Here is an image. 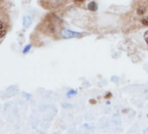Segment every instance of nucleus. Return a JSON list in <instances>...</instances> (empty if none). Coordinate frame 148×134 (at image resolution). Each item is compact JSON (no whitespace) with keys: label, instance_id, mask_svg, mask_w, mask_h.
<instances>
[{"label":"nucleus","instance_id":"obj_7","mask_svg":"<svg viewBox=\"0 0 148 134\" xmlns=\"http://www.w3.org/2000/svg\"><path fill=\"white\" fill-rule=\"evenodd\" d=\"M31 48V45H28V46H26V48H25V51H24V52L25 53V52H27L28 51H29V49Z\"/></svg>","mask_w":148,"mask_h":134},{"label":"nucleus","instance_id":"obj_2","mask_svg":"<svg viewBox=\"0 0 148 134\" xmlns=\"http://www.w3.org/2000/svg\"><path fill=\"white\" fill-rule=\"evenodd\" d=\"M31 24H32V19H31V18H30L29 16H25V17L24 18V26H25V28H27V27L30 26Z\"/></svg>","mask_w":148,"mask_h":134},{"label":"nucleus","instance_id":"obj_3","mask_svg":"<svg viewBox=\"0 0 148 134\" xmlns=\"http://www.w3.org/2000/svg\"><path fill=\"white\" fill-rule=\"evenodd\" d=\"M97 8H98V5H97V4H96L95 2L92 1L91 3L88 4V9H89L90 11L95 12V11H97Z\"/></svg>","mask_w":148,"mask_h":134},{"label":"nucleus","instance_id":"obj_5","mask_svg":"<svg viewBox=\"0 0 148 134\" xmlns=\"http://www.w3.org/2000/svg\"><path fill=\"white\" fill-rule=\"evenodd\" d=\"M142 24H143L144 25H148V18H144V19L142 20Z\"/></svg>","mask_w":148,"mask_h":134},{"label":"nucleus","instance_id":"obj_6","mask_svg":"<svg viewBox=\"0 0 148 134\" xmlns=\"http://www.w3.org/2000/svg\"><path fill=\"white\" fill-rule=\"evenodd\" d=\"M144 38H145V42L147 43V44H148V31L145 33V36H144Z\"/></svg>","mask_w":148,"mask_h":134},{"label":"nucleus","instance_id":"obj_8","mask_svg":"<svg viewBox=\"0 0 148 134\" xmlns=\"http://www.w3.org/2000/svg\"><path fill=\"white\" fill-rule=\"evenodd\" d=\"M76 1H79V2H81V1H83V0H76Z\"/></svg>","mask_w":148,"mask_h":134},{"label":"nucleus","instance_id":"obj_1","mask_svg":"<svg viewBox=\"0 0 148 134\" xmlns=\"http://www.w3.org/2000/svg\"><path fill=\"white\" fill-rule=\"evenodd\" d=\"M61 35L64 38H77L79 34L77 32L71 31L70 30H67V29H64L61 31Z\"/></svg>","mask_w":148,"mask_h":134},{"label":"nucleus","instance_id":"obj_4","mask_svg":"<svg viewBox=\"0 0 148 134\" xmlns=\"http://www.w3.org/2000/svg\"><path fill=\"white\" fill-rule=\"evenodd\" d=\"M5 33V26L4 25L0 22V38H2Z\"/></svg>","mask_w":148,"mask_h":134}]
</instances>
